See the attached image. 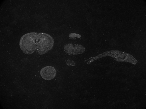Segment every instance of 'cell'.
I'll return each mask as SVG.
<instances>
[{"label":"cell","instance_id":"1","mask_svg":"<svg viewBox=\"0 0 146 109\" xmlns=\"http://www.w3.org/2000/svg\"><path fill=\"white\" fill-rule=\"evenodd\" d=\"M38 34L32 32L24 34L21 38L19 46L23 52L27 55H31L36 51Z\"/></svg>","mask_w":146,"mask_h":109},{"label":"cell","instance_id":"2","mask_svg":"<svg viewBox=\"0 0 146 109\" xmlns=\"http://www.w3.org/2000/svg\"><path fill=\"white\" fill-rule=\"evenodd\" d=\"M54 40L50 35L44 33L38 34L36 52L44 54L50 50L54 45Z\"/></svg>","mask_w":146,"mask_h":109},{"label":"cell","instance_id":"3","mask_svg":"<svg viewBox=\"0 0 146 109\" xmlns=\"http://www.w3.org/2000/svg\"><path fill=\"white\" fill-rule=\"evenodd\" d=\"M64 50L66 53L69 54L77 55L84 53L85 48L80 45H74L72 44H68L64 46Z\"/></svg>","mask_w":146,"mask_h":109},{"label":"cell","instance_id":"4","mask_svg":"<svg viewBox=\"0 0 146 109\" xmlns=\"http://www.w3.org/2000/svg\"><path fill=\"white\" fill-rule=\"evenodd\" d=\"M41 77L46 80H50L54 79L56 75L55 69L51 66H47L41 69L40 71Z\"/></svg>","mask_w":146,"mask_h":109},{"label":"cell","instance_id":"5","mask_svg":"<svg viewBox=\"0 0 146 109\" xmlns=\"http://www.w3.org/2000/svg\"><path fill=\"white\" fill-rule=\"evenodd\" d=\"M69 37L70 38H74L76 37L80 38L81 37V36L79 34L72 33L70 34Z\"/></svg>","mask_w":146,"mask_h":109}]
</instances>
